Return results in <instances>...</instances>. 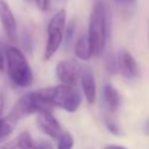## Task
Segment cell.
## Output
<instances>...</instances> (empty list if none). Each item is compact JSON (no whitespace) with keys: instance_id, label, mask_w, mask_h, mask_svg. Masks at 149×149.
<instances>
[{"instance_id":"6da1fadb","label":"cell","mask_w":149,"mask_h":149,"mask_svg":"<svg viewBox=\"0 0 149 149\" xmlns=\"http://www.w3.org/2000/svg\"><path fill=\"white\" fill-rule=\"evenodd\" d=\"M87 38L92 56L98 57L102 54L107 40V16L106 8L101 1H97L91 10L88 21Z\"/></svg>"},{"instance_id":"7a4b0ae2","label":"cell","mask_w":149,"mask_h":149,"mask_svg":"<svg viewBox=\"0 0 149 149\" xmlns=\"http://www.w3.org/2000/svg\"><path fill=\"white\" fill-rule=\"evenodd\" d=\"M6 69L10 81L17 87H28L33 83V72L23 52L6 44Z\"/></svg>"},{"instance_id":"3957f363","label":"cell","mask_w":149,"mask_h":149,"mask_svg":"<svg viewBox=\"0 0 149 149\" xmlns=\"http://www.w3.org/2000/svg\"><path fill=\"white\" fill-rule=\"evenodd\" d=\"M38 94L52 107L57 106L68 112H74L81 102V97L74 86L57 85L37 90Z\"/></svg>"},{"instance_id":"277c9868","label":"cell","mask_w":149,"mask_h":149,"mask_svg":"<svg viewBox=\"0 0 149 149\" xmlns=\"http://www.w3.org/2000/svg\"><path fill=\"white\" fill-rule=\"evenodd\" d=\"M51 106L38 94L37 91L28 92L23 94L13 106L9 115L15 120H21L30 114L40 113L42 111H50Z\"/></svg>"},{"instance_id":"5b68a950","label":"cell","mask_w":149,"mask_h":149,"mask_svg":"<svg viewBox=\"0 0 149 149\" xmlns=\"http://www.w3.org/2000/svg\"><path fill=\"white\" fill-rule=\"evenodd\" d=\"M65 10L61 9L58 10L49 21L47 33H48V38L45 43V49H44V59H50L55 52L58 50L59 45L63 42L64 37V29H65Z\"/></svg>"},{"instance_id":"8992f818","label":"cell","mask_w":149,"mask_h":149,"mask_svg":"<svg viewBox=\"0 0 149 149\" xmlns=\"http://www.w3.org/2000/svg\"><path fill=\"white\" fill-rule=\"evenodd\" d=\"M81 66L74 59H65L57 64L56 76L58 80L69 86H76V83L80 76Z\"/></svg>"},{"instance_id":"52a82bcc","label":"cell","mask_w":149,"mask_h":149,"mask_svg":"<svg viewBox=\"0 0 149 149\" xmlns=\"http://www.w3.org/2000/svg\"><path fill=\"white\" fill-rule=\"evenodd\" d=\"M37 126L48 136L56 139L62 132L61 125L50 111H42L37 113Z\"/></svg>"},{"instance_id":"ba28073f","label":"cell","mask_w":149,"mask_h":149,"mask_svg":"<svg viewBox=\"0 0 149 149\" xmlns=\"http://www.w3.org/2000/svg\"><path fill=\"white\" fill-rule=\"evenodd\" d=\"M0 22L8 40L14 41L16 36V20L7 0H0Z\"/></svg>"},{"instance_id":"9c48e42d","label":"cell","mask_w":149,"mask_h":149,"mask_svg":"<svg viewBox=\"0 0 149 149\" xmlns=\"http://www.w3.org/2000/svg\"><path fill=\"white\" fill-rule=\"evenodd\" d=\"M116 59H118V70H120L122 76L132 79L139 74V71H140L139 65L135 58L127 50H121Z\"/></svg>"},{"instance_id":"30bf717a","label":"cell","mask_w":149,"mask_h":149,"mask_svg":"<svg viewBox=\"0 0 149 149\" xmlns=\"http://www.w3.org/2000/svg\"><path fill=\"white\" fill-rule=\"evenodd\" d=\"M79 77H80V83H81V87H83V91H84V95H85L87 102L93 104L94 100H95L97 88H95L94 76H93L91 69L90 68L81 69Z\"/></svg>"},{"instance_id":"8fae6325","label":"cell","mask_w":149,"mask_h":149,"mask_svg":"<svg viewBox=\"0 0 149 149\" xmlns=\"http://www.w3.org/2000/svg\"><path fill=\"white\" fill-rule=\"evenodd\" d=\"M102 93H104V99H105V102H106L107 107L111 111H116L118 107L120 106L121 98H120L119 92L115 90V87L111 84H106L104 86Z\"/></svg>"},{"instance_id":"7c38bea8","label":"cell","mask_w":149,"mask_h":149,"mask_svg":"<svg viewBox=\"0 0 149 149\" xmlns=\"http://www.w3.org/2000/svg\"><path fill=\"white\" fill-rule=\"evenodd\" d=\"M74 52H76V56L81 61H87L92 57L91 47H90L87 35H81L77 40L76 47H74Z\"/></svg>"},{"instance_id":"4fadbf2b","label":"cell","mask_w":149,"mask_h":149,"mask_svg":"<svg viewBox=\"0 0 149 149\" xmlns=\"http://www.w3.org/2000/svg\"><path fill=\"white\" fill-rule=\"evenodd\" d=\"M13 143L15 144L16 149H37V144L33 141V139L28 132L21 133L13 141Z\"/></svg>"},{"instance_id":"5bb4252c","label":"cell","mask_w":149,"mask_h":149,"mask_svg":"<svg viewBox=\"0 0 149 149\" xmlns=\"http://www.w3.org/2000/svg\"><path fill=\"white\" fill-rule=\"evenodd\" d=\"M19 121L15 120L13 116H10L9 114L5 118H0V140L3 139L5 136L9 135L14 129H15V126Z\"/></svg>"},{"instance_id":"9a60e30c","label":"cell","mask_w":149,"mask_h":149,"mask_svg":"<svg viewBox=\"0 0 149 149\" xmlns=\"http://www.w3.org/2000/svg\"><path fill=\"white\" fill-rule=\"evenodd\" d=\"M73 147V137L69 132L61 133L58 135L57 149H72Z\"/></svg>"},{"instance_id":"2e32d148","label":"cell","mask_w":149,"mask_h":149,"mask_svg":"<svg viewBox=\"0 0 149 149\" xmlns=\"http://www.w3.org/2000/svg\"><path fill=\"white\" fill-rule=\"evenodd\" d=\"M106 66L111 73H115L118 71V59L113 55H109L106 59Z\"/></svg>"},{"instance_id":"e0dca14e","label":"cell","mask_w":149,"mask_h":149,"mask_svg":"<svg viewBox=\"0 0 149 149\" xmlns=\"http://www.w3.org/2000/svg\"><path fill=\"white\" fill-rule=\"evenodd\" d=\"M6 66V44L0 41V72L5 70Z\"/></svg>"},{"instance_id":"ac0fdd59","label":"cell","mask_w":149,"mask_h":149,"mask_svg":"<svg viewBox=\"0 0 149 149\" xmlns=\"http://www.w3.org/2000/svg\"><path fill=\"white\" fill-rule=\"evenodd\" d=\"M105 125H106L107 129H108L112 134H114V135H119V134H120L119 127H118V126H116V123H115V122H113L112 120L106 119V120H105Z\"/></svg>"},{"instance_id":"d6986e66","label":"cell","mask_w":149,"mask_h":149,"mask_svg":"<svg viewBox=\"0 0 149 149\" xmlns=\"http://www.w3.org/2000/svg\"><path fill=\"white\" fill-rule=\"evenodd\" d=\"M74 28H76V26H74L73 21H71L68 24V27L65 28V40H66V42H69L71 40V37H72V35L74 33Z\"/></svg>"},{"instance_id":"ffe728a7","label":"cell","mask_w":149,"mask_h":149,"mask_svg":"<svg viewBox=\"0 0 149 149\" xmlns=\"http://www.w3.org/2000/svg\"><path fill=\"white\" fill-rule=\"evenodd\" d=\"M35 2L38 9H41L42 12H47L50 9V0H35Z\"/></svg>"},{"instance_id":"44dd1931","label":"cell","mask_w":149,"mask_h":149,"mask_svg":"<svg viewBox=\"0 0 149 149\" xmlns=\"http://www.w3.org/2000/svg\"><path fill=\"white\" fill-rule=\"evenodd\" d=\"M5 93L2 91H0V118L2 116V113H3V109H5Z\"/></svg>"},{"instance_id":"7402d4cb","label":"cell","mask_w":149,"mask_h":149,"mask_svg":"<svg viewBox=\"0 0 149 149\" xmlns=\"http://www.w3.org/2000/svg\"><path fill=\"white\" fill-rule=\"evenodd\" d=\"M37 149H54V148H52V146L49 142L43 141V142H41V143L37 144Z\"/></svg>"},{"instance_id":"603a6c76","label":"cell","mask_w":149,"mask_h":149,"mask_svg":"<svg viewBox=\"0 0 149 149\" xmlns=\"http://www.w3.org/2000/svg\"><path fill=\"white\" fill-rule=\"evenodd\" d=\"M104 149H126V148H123V147H121V146H115V144H109V146H107V147H105Z\"/></svg>"},{"instance_id":"cb8c5ba5","label":"cell","mask_w":149,"mask_h":149,"mask_svg":"<svg viewBox=\"0 0 149 149\" xmlns=\"http://www.w3.org/2000/svg\"><path fill=\"white\" fill-rule=\"evenodd\" d=\"M143 129H144V133H146L147 135H149V119L146 121V123H144V126H143Z\"/></svg>"},{"instance_id":"d4e9b609","label":"cell","mask_w":149,"mask_h":149,"mask_svg":"<svg viewBox=\"0 0 149 149\" xmlns=\"http://www.w3.org/2000/svg\"><path fill=\"white\" fill-rule=\"evenodd\" d=\"M118 2H121V3H128V2H132L133 0H116Z\"/></svg>"}]
</instances>
